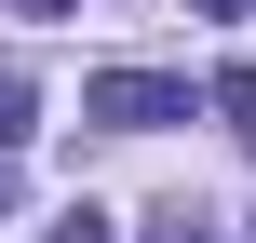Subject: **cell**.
<instances>
[{"mask_svg": "<svg viewBox=\"0 0 256 243\" xmlns=\"http://www.w3.org/2000/svg\"><path fill=\"white\" fill-rule=\"evenodd\" d=\"M148 243H202V230H189V216H162V230H148Z\"/></svg>", "mask_w": 256, "mask_h": 243, "instance_id": "obj_5", "label": "cell"}, {"mask_svg": "<svg viewBox=\"0 0 256 243\" xmlns=\"http://www.w3.org/2000/svg\"><path fill=\"white\" fill-rule=\"evenodd\" d=\"M202 95H216V122H256V68H216Z\"/></svg>", "mask_w": 256, "mask_h": 243, "instance_id": "obj_2", "label": "cell"}, {"mask_svg": "<svg viewBox=\"0 0 256 243\" xmlns=\"http://www.w3.org/2000/svg\"><path fill=\"white\" fill-rule=\"evenodd\" d=\"M54 243H122V230H108L94 203H68V216H54Z\"/></svg>", "mask_w": 256, "mask_h": 243, "instance_id": "obj_4", "label": "cell"}, {"mask_svg": "<svg viewBox=\"0 0 256 243\" xmlns=\"http://www.w3.org/2000/svg\"><path fill=\"white\" fill-rule=\"evenodd\" d=\"M81 122L162 135V122H189V81H176V68H94V81H81Z\"/></svg>", "mask_w": 256, "mask_h": 243, "instance_id": "obj_1", "label": "cell"}, {"mask_svg": "<svg viewBox=\"0 0 256 243\" xmlns=\"http://www.w3.org/2000/svg\"><path fill=\"white\" fill-rule=\"evenodd\" d=\"M27 108H40V95H27V81H0V149H14V135H40Z\"/></svg>", "mask_w": 256, "mask_h": 243, "instance_id": "obj_3", "label": "cell"}, {"mask_svg": "<svg viewBox=\"0 0 256 243\" xmlns=\"http://www.w3.org/2000/svg\"><path fill=\"white\" fill-rule=\"evenodd\" d=\"M14 14H68V0H14Z\"/></svg>", "mask_w": 256, "mask_h": 243, "instance_id": "obj_6", "label": "cell"}]
</instances>
